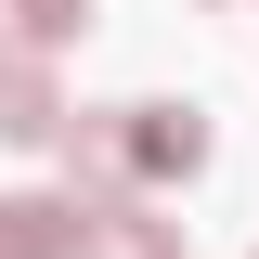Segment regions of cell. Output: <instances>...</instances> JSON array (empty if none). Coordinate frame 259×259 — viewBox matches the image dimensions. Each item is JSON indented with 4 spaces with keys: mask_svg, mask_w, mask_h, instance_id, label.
Here are the masks:
<instances>
[{
    "mask_svg": "<svg viewBox=\"0 0 259 259\" xmlns=\"http://www.w3.org/2000/svg\"><path fill=\"white\" fill-rule=\"evenodd\" d=\"M207 156H221L207 104H117V168H130V194H156V182H194Z\"/></svg>",
    "mask_w": 259,
    "mask_h": 259,
    "instance_id": "cell-1",
    "label": "cell"
},
{
    "mask_svg": "<svg viewBox=\"0 0 259 259\" xmlns=\"http://www.w3.org/2000/svg\"><path fill=\"white\" fill-rule=\"evenodd\" d=\"M78 207H91V259H182V221H168L156 194L104 182V194H78Z\"/></svg>",
    "mask_w": 259,
    "mask_h": 259,
    "instance_id": "cell-2",
    "label": "cell"
},
{
    "mask_svg": "<svg viewBox=\"0 0 259 259\" xmlns=\"http://www.w3.org/2000/svg\"><path fill=\"white\" fill-rule=\"evenodd\" d=\"M0 259H91V207L78 194H0Z\"/></svg>",
    "mask_w": 259,
    "mask_h": 259,
    "instance_id": "cell-3",
    "label": "cell"
},
{
    "mask_svg": "<svg viewBox=\"0 0 259 259\" xmlns=\"http://www.w3.org/2000/svg\"><path fill=\"white\" fill-rule=\"evenodd\" d=\"M65 130H78V104L52 91V65H0V143H65Z\"/></svg>",
    "mask_w": 259,
    "mask_h": 259,
    "instance_id": "cell-4",
    "label": "cell"
},
{
    "mask_svg": "<svg viewBox=\"0 0 259 259\" xmlns=\"http://www.w3.org/2000/svg\"><path fill=\"white\" fill-rule=\"evenodd\" d=\"M78 26H91V0H13V39L26 52H65Z\"/></svg>",
    "mask_w": 259,
    "mask_h": 259,
    "instance_id": "cell-5",
    "label": "cell"
},
{
    "mask_svg": "<svg viewBox=\"0 0 259 259\" xmlns=\"http://www.w3.org/2000/svg\"><path fill=\"white\" fill-rule=\"evenodd\" d=\"M0 65H13V52H0Z\"/></svg>",
    "mask_w": 259,
    "mask_h": 259,
    "instance_id": "cell-6",
    "label": "cell"
}]
</instances>
